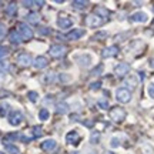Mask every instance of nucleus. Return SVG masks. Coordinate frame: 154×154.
<instances>
[{"mask_svg":"<svg viewBox=\"0 0 154 154\" xmlns=\"http://www.w3.org/2000/svg\"><path fill=\"white\" fill-rule=\"evenodd\" d=\"M49 117H50L49 110H46V109H42V110H40V113H38V119H40L42 121L49 120Z\"/></svg>","mask_w":154,"mask_h":154,"instance_id":"nucleus-25","label":"nucleus"},{"mask_svg":"<svg viewBox=\"0 0 154 154\" xmlns=\"http://www.w3.org/2000/svg\"><path fill=\"white\" fill-rule=\"evenodd\" d=\"M23 121V114L20 111H11L10 114H9V123H10L11 126H19L20 123Z\"/></svg>","mask_w":154,"mask_h":154,"instance_id":"nucleus-6","label":"nucleus"},{"mask_svg":"<svg viewBox=\"0 0 154 154\" xmlns=\"http://www.w3.org/2000/svg\"><path fill=\"white\" fill-rule=\"evenodd\" d=\"M83 126H86V127H93L94 126V123L93 121H88V120H83Z\"/></svg>","mask_w":154,"mask_h":154,"instance_id":"nucleus-38","label":"nucleus"},{"mask_svg":"<svg viewBox=\"0 0 154 154\" xmlns=\"http://www.w3.org/2000/svg\"><path fill=\"white\" fill-rule=\"evenodd\" d=\"M50 54L53 56L54 59H60V57L66 54V47L61 46V44H54V46L50 47Z\"/></svg>","mask_w":154,"mask_h":154,"instance_id":"nucleus-4","label":"nucleus"},{"mask_svg":"<svg viewBox=\"0 0 154 154\" xmlns=\"http://www.w3.org/2000/svg\"><path fill=\"white\" fill-rule=\"evenodd\" d=\"M86 23L88 24V27H100L104 23V20L100 16H97V14H88Z\"/></svg>","mask_w":154,"mask_h":154,"instance_id":"nucleus-5","label":"nucleus"},{"mask_svg":"<svg viewBox=\"0 0 154 154\" xmlns=\"http://www.w3.org/2000/svg\"><path fill=\"white\" fill-rule=\"evenodd\" d=\"M153 10H154V7H153Z\"/></svg>","mask_w":154,"mask_h":154,"instance_id":"nucleus-48","label":"nucleus"},{"mask_svg":"<svg viewBox=\"0 0 154 154\" xmlns=\"http://www.w3.org/2000/svg\"><path fill=\"white\" fill-rule=\"evenodd\" d=\"M79 140H80V134L77 131H70L66 134V143L72 144V146H76Z\"/></svg>","mask_w":154,"mask_h":154,"instance_id":"nucleus-13","label":"nucleus"},{"mask_svg":"<svg viewBox=\"0 0 154 154\" xmlns=\"http://www.w3.org/2000/svg\"><path fill=\"white\" fill-rule=\"evenodd\" d=\"M33 64H34L36 69H44V67H47L49 61H47V59H46L44 56H37V57L34 59Z\"/></svg>","mask_w":154,"mask_h":154,"instance_id":"nucleus-15","label":"nucleus"},{"mask_svg":"<svg viewBox=\"0 0 154 154\" xmlns=\"http://www.w3.org/2000/svg\"><path fill=\"white\" fill-rule=\"evenodd\" d=\"M22 5L23 6H33L34 2H27V0H24V2H22Z\"/></svg>","mask_w":154,"mask_h":154,"instance_id":"nucleus-41","label":"nucleus"},{"mask_svg":"<svg viewBox=\"0 0 154 154\" xmlns=\"http://www.w3.org/2000/svg\"><path fill=\"white\" fill-rule=\"evenodd\" d=\"M138 84V80L136 76H128L127 79H124V86L128 88H136Z\"/></svg>","mask_w":154,"mask_h":154,"instance_id":"nucleus-17","label":"nucleus"},{"mask_svg":"<svg viewBox=\"0 0 154 154\" xmlns=\"http://www.w3.org/2000/svg\"><path fill=\"white\" fill-rule=\"evenodd\" d=\"M100 87H101V83L100 82H94L90 84V88H91V90H99Z\"/></svg>","mask_w":154,"mask_h":154,"instance_id":"nucleus-33","label":"nucleus"},{"mask_svg":"<svg viewBox=\"0 0 154 154\" xmlns=\"http://www.w3.org/2000/svg\"><path fill=\"white\" fill-rule=\"evenodd\" d=\"M0 5H2V3H0Z\"/></svg>","mask_w":154,"mask_h":154,"instance_id":"nucleus-49","label":"nucleus"},{"mask_svg":"<svg viewBox=\"0 0 154 154\" xmlns=\"http://www.w3.org/2000/svg\"><path fill=\"white\" fill-rule=\"evenodd\" d=\"M147 91H149L150 97H153V99H154V83H151V84L149 86V88H147Z\"/></svg>","mask_w":154,"mask_h":154,"instance_id":"nucleus-37","label":"nucleus"},{"mask_svg":"<svg viewBox=\"0 0 154 154\" xmlns=\"http://www.w3.org/2000/svg\"><path fill=\"white\" fill-rule=\"evenodd\" d=\"M67 110H69V106H67L64 101L56 104V111H57L59 114H64V113H67Z\"/></svg>","mask_w":154,"mask_h":154,"instance_id":"nucleus-21","label":"nucleus"},{"mask_svg":"<svg viewBox=\"0 0 154 154\" xmlns=\"http://www.w3.org/2000/svg\"><path fill=\"white\" fill-rule=\"evenodd\" d=\"M57 24L61 29H69L73 26V20L69 17H60V19H57Z\"/></svg>","mask_w":154,"mask_h":154,"instance_id":"nucleus-16","label":"nucleus"},{"mask_svg":"<svg viewBox=\"0 0 154 154\" xmlns=\"http://www.w3.org/2000/svg\"><path fill=\"white\" fill-rule=\"evenodd\" d=\"M3 144H5V149H6V151H7L9 154H20V150L17 149L16 146L7 143V141H3Z\"/></svg>","mask_w":154,"mask_h":154,"instance_id":"nucleus-20","label":"nucleus"},{"mask_svg":"<svg viewBox=\"0 0 154 154\" xmlns=\"http://www.w3.org/2000/svg\"><path fill=\"white\" fill-rule=\"evenodd\" d=\"M72 154H79V153H76V151H73V153Z\"/></svg>","mask_w":154,"mask_h":154,"instance_id":"nucleus-46","label":"nucleus"},{"mask_svg":"<svg viewBox=\"0 0 154 154\" xmlns=\"http://www.w3.org/2000/svg\"><path fill=\"white\" fill-rule=\"evenodd\" d=\"M32 133H33V137L37 138V137H40V136L43 134V128H42L40 126H34L33 128H32Z\"/></svg>","mask_w":154,"mask_h":154,"instance_id":"nucleus-26","label":"nucleus"},{"mask_svg":"<svg viewBox=\"0 0 154 154\" xmlns=\"http://www.w3.org/2000/svg\"><path fill=\"white\" fill-rule=\"evenodd\" d=\"M9 110H10V106H9V103H6V101L0 103V116H6L7 113H9Z\"/></svg>","mask_w":154,"mask_h":154,"instance_id":"nucleus-24","label":"nucleus"},{"mask_svg":"<svg viewBox=\"0 0 154 154\" xmlns=\"http://www.w3.org/2000/svg\"><path fill=\"white\" fill-rule=\"evenodd\" d=\"M72 6L76 9V10H83V9H86V6H87V2H82V0H77V2H73Z\"/></svg>","mask_w":154,"mask_h":154,"instance_id":"nucleus-22","label":"nucleus"},{"mask_svg":"<svg viewBox=\"0 0 154 154\" xmlns=\"http://www.w3.org/2000/svg\"><path fill=\"white\" fill-rule=\"evenodd\" d=\"M84 34H86L84 30H82V29H76V30H72L70 33H67L66 38L67 40H77V38H82Z\"/></svg>","mask_w":154,"mask_h":154,"instance_id":"nucleus-12","label":"nucleus"},{"mask_svg":"<svg viewBox=\"0 0 154 154\" xmlns=\"http://www.w3.org/2000/svg\"><path fill=\"white\" fill-rule=\"evenodd\" d=\"M96 14L103 19V17H107V16H109V14H110V11L107 10V9H104V7H97V9H96Z\"/></svg>","mask_w":154,"mask_h":154,"instance_id":"nucleus-23","label":"nucleus"},{"mask_svg":"<svg viewBox=\"0 0 154 154\" xmlns=\"http://www.w3.org/2000/svg\"><path fill=\"white\" fill-rule=\"evenodd\" d=\"M10 70V66L7 63H0V72H7Z\"/></svg>","mask_w":154,"mask_h":154,"instance_id":"nucleus-34","label":"nucleus"},{"mask_svg":"<svg viewBox=\"0 0 154 154\" xmlns=\"http://www.w3.org/2000/svg\"><path fill=\"white\" fill-rule=\"evenodd\" d=\"M60 80L63 83H64V82H69V80H70V77H69V74H60Z\"/></svg>","mask_w":154,"mask_h":154,"instance_id":"nucleus-39","label":"nucleus"},{"mask_svg":"<svg viewBox=\"0 0 154 154\" xmlns=\"http://www.w3.org/2000/svg\"><path fill=\"white\" fill-rule=\"evenodd\" d=\"M116 99H117V101H120V103H128L131 100V93L127 88H119L116 91Z\"/></svg>","mask_w":154,"mask_h":154,"instance_id":"nucleus-2","label":"nucleus"},{"mask_svg":"<svg viewBox=\"0 0 154 154\" xmlns=\"http://www.w3.org/2000/svg\"><path fill=\"white\" fill-rule=\"evenodd\" d=\"M119 143H120V141H119V138L113 137V138H111V141H110V146H111V147H114V149H116V147H119V146H120V144H119Z\"/></svg>","mask_w":154,"mask_h":154,"instance_id":"nucleus-35","label":"nucleus"},{"mask_svg":"<svg viewBox=\"0 0 154 154\" xmlns=\"http://www.w3.org/2000/svg\"><path fill=\"white\" fill-rule=\"evenodd\" d=\"M0 154H3V153H0Z\"/></svg>","mask_w":154,"mask_h":154,"instance_id":"nucleus-47","label":"nucleus"},{"mask_svg":"<svg viewBox=\"0 0 154 154\" xmlns=\"http://www.w3.org/2000/svg\"><path fill=\"white\" fill-rule=\"evenodd\" d=\"M117 53H119V47H117V46H110V47H106V49L101 51V56H103L104 59H109V57H114Z\"/></svg>","mask_w":154,"mask_h":154,"instance_id":"nucleus-11","label":"nucleus"},{"mask_svg":"<svg viewBox=\"0 0 154 154\" xmlns=\"http://www.w3.org/2000/svg\"><path fill=\"white\" fill-rule=\"evenodd\" d=\"M79 119H80V116H79V114H73V116H70V120H72V121L79 120Z\"/></svg>","mask_w":154,"mask_h":154,"instance_id":"nucleus-42","label":"nucleus"},{"mask_svg":"<svg viewBox=\"0 0 154 154\" xmlns=\"http://www.w3.org/2000/svg\"><path fill=\"white\" fill-rule=\"evenodd\" d=\"M27 22L32 23V24H37L38 22H40V14L38 13H36V11H32V13H29L27 14Z\"/></svg>","mask_w":154,"mask_h":154,"instance_id":"nucleus-19","label":"nucleus"},{"mask_svg":"<svg viewBox=\"0 0 154 154\" xmlns=\"http://www.w3.org/2000/svg\"><path fill=\"white\" fill-rule=\"evenodd\" d=\"M101 72H103V66H97L90 74H91V76H97V74H101Z\"/></svg>","mask_w":154,"mask_h":154,"instance_id":"nucleus-31","label":"nucleus"},{"mask_svg":"<svg viewBox=\"0 0 154 154\" xmlns=\"http://www.w3.org/2000/svg\"><path fill=\"white\" fill-rule=\"evenodd\" d=\"M99 133H94L93 136H91V143H96V141H97V138H99Z\"/></svg>","mask_w":154,"mask_h":154,"instance_id":"nucleus-40","label":"nucleus"},{"mask_svg":"<svg viewBox=\"0 0 154 154\" xmlns=\"http://www.w3.org/2000/svg\"><path fill=\"white\" fill-rule=\"evenodd\" d=\"M17 63L20 66H30L32 64V57L27 53H22V54L17 56Z\"/></svg>","mask_w":154,"mask_h":154,"instance_id":"nucleus-14","label":"nucleus"},{"mask_svg":"<svg viewBox=\"0 0 154 154\" xmlns=\"http://www.w3.org/2000/svg\"><path fill=\"white\" fill-rule=\"evenodd\" d=\"M104 154H114V153H110V151H106Z\"/></svg>","mask_w":154,"mask_h":154,"instance_id":"nucleus-45","label":"nucleus"},{"mask_svg":"<svg viewBox=\"0 0 154 154\" xmlns=\"http://www.w3.org/2000/svg\"><path fill=\"white\" fill-rule=\"evenodd\" d=\"M50 33H51V32H50L49 27H40L38 29V34H40V36H49Z\"/></svg>","mask_w":154,"mask_h":154,"instance_id":"nucleus-29","label":"nucleus"},{"mask_svg":"<svg viewBox=\"0 0 154 154\" xmlns=\"http://www.w3.org/2000/svg\"><path fill=\"white\" fill-rule=\"evenodd\" d=\"M5 34H6V27L3 23H0V40L5 37Z\"/></svg>","mask_w":154,"mask_h":154,"instance_id":"nucleus-36","label":"nucleus"},{"mask_svg":"<svg viewBox=\"0 0 154 154\" xmlns=\"http://www.w3.org/2000/svg\"><path fill=\"white\" fill-rule=\"evenodd\" d=\"M147 19H149V16H147L144 11H137V13L131 14V17H130V20L134 23H146Z\"/></svg>","mask_w":154,"mask_h":154,"instance_id":"nucleus-9","label":"nucleus"},{"mask_svg":"<svg viewBox=\"0 0 154 154\" xmlns=\"http://www.w3.org/2000/svg\"><path fill=\"white\" fill-rule=\"evenodd\" d=\"M97 104H99V107L103 109V110H107V109H109V103H107L106 100H101V101H99Z\"/></svg>","mask_w":154,"mask_h":154,"instance_id":"nucleus-32","label":"nucleus"},{"mask_svg":"<svg viewBox=\"0 0 154 154\" xmlns=\"http://www.w3.org/2000/svg\"><path fill=\"white\" fill-rule=\"evenodd\" d=\"M10 42L13 44H20L23 42V38H22V36H20V33L17 32V30H13V32H10Z\"/></svg>","mask_w":154,"mask_h":154,"instance_id":"nucleus-18","label":"nucleus"},{"mask_svg":"<svg viewBox=\"0 0 154 154\" xmlns=\"http://www.w3.org/2000/svg\"><path fill=\"white\" fill-rule=\"evenodd\" d=\"M9 54V49L5 47V46H0V59H3L6 56Z\"/></svg>","mask_w":154,"mask_h":154,"instance_id":"nucleus-30","label":"nucleus"},{"mask_svg":"<svg viewBox=\"0 0 154 154\" xmlns=\"http://www.w3.org/2000/svg\"><path fill=\"white\" fill-rule=\"evenodd\" d=\"M16 11H17V7H16V5H14V3H10V5L7 6V9H6V13H7L9 16H13Z\"/></svg>","mask_w":154,"mask_h":154,"instance_id":"nucleus-27","label":"nucleus"},{"mask_svg":"<svg viewBox=\"0 0 154 154\" xmlns=\"http://www.w3.org/2000/svg\"><path fill=\"white\" fill-rule=\"evenodd\" d=\"M42 149L44 151H54L57 149V143H56L53 138H47V140H44L43 143H42Z\"/></svg>","mask_w":154,"mask_h":154,"instance_id":"nucleus-8","label":"nucleus"},{"mask_svg":"<svg viewBox=\"0 0 154 154\" xmlns=\"http://www.w3.org/2000/svg\"><path fill=\"white\" fill-rule=\"evenodd\" d=\"M27 97H29V100H30L32 103H36V101H37V97H38V94L36 93V91H29Z\"/></svg>","mask_w":154,"mask_h":154,"instance_id":"nucleus-28","label":"nucleus"},{"mask_svg":"<svg viewBox=\"0 0 154 154\" xmlns=\"http://www.w3.org/2000/svg\"><path fill=\"white\" fill-rule=\"evenodd\" d=\"M34 5H38V6H44L46 3L44 2H42V0H38V2H34Z\"/></svg>","mask_w":154,"mask_h":154,"instance_id":"nucleus-43","label":"nucleus"},{"mask_svg":"<svg viewBox=\"0 0 154 154\" xmlns=\"http://www.w3.org/2000/svg\"><path fill=\"white\" fill-rule=\"evenodd\" d=\"M19 33H20L23 40H30V38L33 37V30L29 27L26 23H20L19 24Z\"/></svg>","mask_w":154,"mask_h":154,"instance_id":"nucleus-3","label":"nucleus"},{"mask_svg":"<svg viewBox=\"0 0 154 154\" xmlns=\"http://www.w3.org/2000/svg\"><path fill=\"white\" fill-rule=\"evenodd\" d=\"M150 66L154 69V59H151V60H150Z\"/></svg>","mask_w":154,"mask_h":154,"instance_id":"nucleus-44","label":"nucleus"},{"mask_svg":"<svg viewBox=\"0 0 154 154\" xmlns=\"http://www.w3.org/2000/svg\"><path fill=\"white\" fill-rule=\"evenodd\" d=\"M128 72H130V64H127V63H120V64H117L114 67L116 76H126Z\"/></svg>","mask_w":154,"mask_h":154,"instance_id":"nucleus-7","label":"nucleus"},{"mask_svg":"<svg viewBox=\"0 0 154 154\" xmlns=\"http://www.w3.org/2000/svg\"><path fill=\"white\" fill-rule=\"evenodd\" d=\"M110 119L114 123H121L126 119V111L123 109H120V107H113L110 110Z\"/></svg>","mask_w":154,"mask_h":154,"instance_id":"nucleus-1","label":"nucleus"},{"mask_svg":"<svg viewBox=\"0 0 154 154\" xmlns=\"http://www.w3.org/2000/svg\"><path fill=\"white\" fill-rule=\"evenodd\" d=\"M74 60L83 67H87L91 63V59H90L88 54H77V56H74Z\"/></svg>","mask_w":154,"mask_h":154,"instance_id":"nucleus-10","label":"nucleus"}]
</instances>
